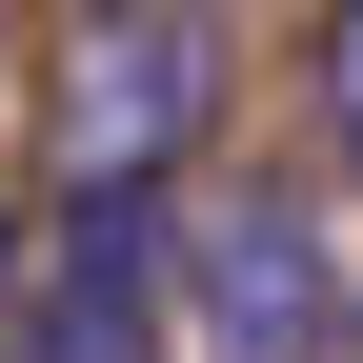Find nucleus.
<instances>
[{
	"label": "nucleus",
	"instance_id": "obj_3",
	"mask_svg": "<svg viewBox=\"0 0 363 363\" xmlns=\"http://www.w3.org/2000/svg\"><path fill=\"white\" fill-rule=\"evenodd\" d=\"M61 262L21 283V363H142V283H162V222L142 182H61Z\"/></svg>",
	"mask_w": 363,
	"mask_h": 363
},
{
	"label": "nucleus",
	"instance_id": "obj_2",
	"mask_svg": "<svg viewBox=\"0 0 363 363\" xmlns=\"http://www.w3.org/2000/svg\"><path fill=\"white\" fill-rule=\"evenodd\" d=\"M182 303H202V343H222V363H303V343H323V242H303L283 182H242V202L202 222Z\"/></svg>",
	"mask_w": 363,
	"mask_h": 363
},
{
	"label": "nucleus",
	"instance_id": "obj_5",
	"mask_svg": "<svg viewBox=\"0 0 363 363\" xmlns=\"http://www.w3.org/2000/svg\"><path fill=\"white\" fill-rule=\"evenodd\" d=\"M343 162H363V142H343Z\"/></svg>",
	"mask_w": 363,
	"mask_h": 363
},
{
	"label": "nucleus",
	"instance_id": "obj_4",
	"mask_svg": "<svg viewBox=\"0 0 363 363\" xmlns=\"http://www.w3.org/2000/svg\"><path fill=\"white\" fill-rule=\"evenodd\" d=\"M323 121H343V142H363V0H343V21H323Z\"/></svg>",
	"mask_w": 363,
	"mask_h": 363
},
{
	"label": "nucleus",
	"instance_id": "obj_1",
	"mask_svg": "<svg viewBox=\"0 0 363 363\" xmlns=\"http://www.w3.org/2000/svg\"><path fill=\"white\" fill-rule=\"evenodd\" d=\"M202 142V21L182 0H81L61 40V182H162Z\"/></svg>",
	"mask_w": 363,
	"mask_h": 363
}]
</instances>
